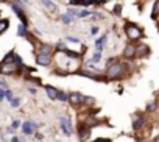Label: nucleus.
Instances as JSON below:
<instances>
[{"label": "nucleus", "instance_id": "f257e3e1", "mask_svg": "<svg viewBox=\"0 0 159 142\" xmlns=\"http://www.w3.org/2000/svg\"><path fill=\"white\" fill-rule=\"evenodd\" d=\"M123 30H125V34L128 36V39H131V41L142 39V36H143L142 28H140V27H137L136 24H129V22H126Z\"/></svg>", "mask_w": 159, "mask_h": 142}, {"label": "nucleus", "instance_id": "f03ea898", "mask_svg": "<svg viewBox=\"0 0 159 142\" xmlns=\"http://www.w3.org/2000/svg\"><path fill=\"white\" fill-rule=\"evenodd\" d=\"M123 75V66L120 62H116V64H111L108 66V78H120Z\"/></svg>", "mask_w": 159, "mask_h": 142}, {"label": "nucleus", "instance_id": "7ed1b4c3", "mask_svg": "<svg viewBox=\"0 0 159 142\" xmlns=\"http://www.w3.org/2000/svg\"><path fill=\"white\" fill-rule=\"evenodd\" d=\"M19 70V67L13 62H2V66H0V72L5 74V75H10V74H16Z\"/></svg>", "mask_w": 159, "mask_h": 142}, {"label": "nucleus", "instance_id": "20e7f679", "mask_svg": "<svg viewBox=\"0 0 159 142\" xmlns=\"http://www.w3.org/2000/svg\"><path fill=\"white\" fill-rule=\"evenodd\" d=\"M59 125H61V130H62V133H64L66 136H70V134H72V128H70V120H69L67 117L61 116V117H59Z\"/></svg>", "mask_w": 159, "mask_h": 142}, {"label": "nucleus", "instance_id": "39448f33", "mask_svg": "<svg viewBox=\"0 0 159 142\" xmlns=\"http://www.w3.org/2000/svg\"><path fill=\"white\" fill-rule=\"evenodd\" d=\"M83 98H84V95L80 94V92H72V94H69V103L73 105V106L81 105V103H83Z\"/></svg>", "mask_w": 159, "mask_h": 142}, {"label": "nucleus", "instance_id": "423d86ee", "mask_svg": "<svg viewBox=\"0 0 159 142\" xmlns=\"http://www.w3.org/2000/svg\"><path fill=\"white\" fill-rule=\"evenodd\" d=\"M11 8H13V11L17 14V17L22 21V24H24V25H28V21H27V16H25L24 10H22V8H19L16 3H13V5H11Z\"/></svg>", "mask_w": 159, "mask_h": 142}, {"label": "nucleus", "instance_id": "0eeeda50", "mask_svg": "<svg viewBox=\"0 0 159 142\" xmlns=\"http://www.w3.org/2000/svg\"><path fill=\"white\" fill-rule=\"evenodd\" d=\"M78 134H80V139H83V140L89 139V136H91V126H88V125L78 126Z\"/></svg>", "mask_w": 159, "mask_h": 142}, {"label": "nucleus", "instance_id": "6e6552de", "mask_svg": "<svg viewBox=\"0 0 159 142\" xmlns=\"http://www.w3.org/2000/svg\"><path fill=\"white\" fill-rule=\"evenodd\" d=\"M36 128H38V125H36L34 122H24V123H22V131H24V134H33Z\"/></svg>", "mask_w": 159, "mask_h": 142}, {"label": "nucleus", "instance_id": "1a4fd4ad", "mask_svg": "<svg viewBox=\"0 0 159 142\" xmlns=\"http://www.w3.org/2000/svg\"><path fill=\"white\" fill-rule=\"evenodd\" d=\"M45 94H47L52 100H56V98H58V94H59V89H56V88L52 86V85H47V86H45Z\"/></svg>", "mask_w": 159, "mask_h": 142}, {"label": "nucleus", "instance_id": "9d476101", "mask_svg": "<svg viewBox=\"0 0 159 142\" xmlns=\"http://www.w3.org/2000/svg\"><path fill=\"white\" fill-rule=\"evenodd\" d=\"M50 55H42V53H38L36 55V62L39 66H48L50 64Z\"/></svg>", "mask_w": 159, "mask_h": 142}, {"label": "nucleus", "instance_id": "9b49d317", "mask_svg": "<svg viewBox=\"0 0 159 142\" xmlns=\"http://www.w3.org/2000/svg\"><path fill=\"white\" fill-rule=\"evenodd\" d=\"M143 125H145V117H143L142 114H139V116L136 117V120H133V130L137 131V130H140Z\"/></svg>", "mask_w": 159, "mask_h": 142}, {"label": "nucleus", "instance_id": "f8f14e48", "mask_svg": "<svg viewBox=\"0 0 159 142\" xmlns=\"http://www.w3.org/2000/svg\"><path fill=\"white\" fill-rule=\"evenodd\" d=\"M123 56H125V58H128V59H131V58H134V56H136V47H134L133 44H128V45L125 47V52H123Z\"/></svg>", "mask_w": 159, "mask_h": 142}, {"label": "nucleus", "instance_id": "ddd939ff", "mask_svg": "<svg viewBox=\"0 0 159 142\" xmlns=\"http://www.w3.org/2000/svg\"><path fill=\"white\" fill-rule=\"evenodd\" d=\"M42 7L45 8V10H48V11H52V13H55L56 10H58V7L52 2V0H42Z\"/></svg>", "mask_w": 159, "mask_h": 142}, {"label": "nucleus", "instance_id": "4468645a", "mask_svg": "<svg viewBox=\"0 0 159 142\" xmlns=\"http://www.w3.org/2000/svg\"><path fill=\"white\" fill-rule=\"evenodd\" d=\"M148 47L145 45V44H140V45H137L136 47V55L137 56H145V55H148Z\"/></svg>", "mask_w": 159, "mask_h": 142}, {"label": "nucleus", "instance_id": "2eb2a0df", "mask_svg": "<svg viewBox=\"0 0 159 142\" xmlns=\"http://www.w3.org/2000/svg\"><path fill=\"white\" fill-rule=\"evenodd\" d=\"M52 45H48V44H41L39 45V53H42V55H52Z\"/></svg>", "mask_w": 159, "mask_h": 142}, {"label": "nucleus", "instance_id": "dca6fc26", "mask_svg": "<svg viewBox=\"0 0 159 142\" xmlns=\"http://www.w3.org/2000/svg\"><path fill=\"white\" fill-rule=\"evenodd\" d=\"M157 16H159V0H156V2H154V5H153L151 19H153V21H156V19H157Z\"/></svg>", "mask_w": 159, "mask_h": 142}, {"label": "nucleus", "instance_id": "f3484780", "mask_svg": "<svg viewBox=\"0 0 159 142\" xmlns=\"http://www.w3.org/2000/svg\"><path fill=\"white\" fill-rule=\"evenodd\" d=\"M8 27H10V21L8 19H2V21H0V34H3L8 30Z\"/></svg>", "mask_w": 159, "mask_h": 142}, {"label": "nucleus", "instance_id": "a211bd4d", "mask_svg": "<svg viewBox=\"0 0 159 142\" xmlns=\"http://www.w3.org/2000/svg\"><path fill=\"white\" fill-rule=\"evenodd\" d=\"M17 34H19V36H22V38H27V36H28V30H27V25L20 24V25H19V28H17Z\"/></svg>", "mask_w": 159, "mask_h": 142}, {"label": "nucleus", "instance_id": "6ab92c4d", "mask_svg": "<svg viewBox=\"0 0 159 142\" xmlns=\"http://www.w3.org/2000/svg\"><path fill=\"white\" fill-rule=\"evenodd\" d=\"M64 55H66V56H69V58H73V59H76V58L81 56V53H76V52L69 50V48H66V50H64Z\"/></svg>", "mask_w": 159, "mask_h": 142}, {"label": "nucleus", "instance_id": "aec40b11", "mask_svg": "<svg viewBox=\"0 0 159 142\" xmlns=\"http://www.w3.org/2000/svg\"><path fill=\"white\" fill-rule=\"evenodd\" d=\"M105 42H106V34L95 41V48H97V50H103V44H105Z\"/></svg>", "mask_w": 159, "mask_h": 142}, {"label": "nucleus", "instance_id": "412c9836", "mask_svg": "<svg viewBox=\"0 0 159 142\" xmlns=\"http://www.w3.org/2000/svg\"><path fill=\"white\" fill-rule=\"evenodd\" d=\"M56 100H59L61 103H66V102H69V94H66V92H61L59 91V94H58V98Z\"/></svg>", "mask_w": 159, "mask_h": 142}, {"label": "nucleus", "instance_id": "4be33fe9", "mask_svg": "<svg viewBox=\"0 0 159 142\" xmlns=\"http://www.w3.org/2000/svg\"><path fill=\"white\" fill-rule=\"evenodd\" d=\"M95 102H97V100H95L94 97H84V98H83V103H84V105H88V106L95 105Z\"/></svg>", "mask_w": 159, "mask_h": 142}, {"label": "nucleus", "instance_id": "5701e85b", "mask_svg": "<svg viewBox=\"0 0 159 142\" xmlns=\"http://www.w3.org/2000/svg\"><path fill=\"white\" fill-rule=\"evenodd\" d=\"M156 108H157V103L156 102H150L145 109H147V112H153V111H156Z\"/></svg>", "mask_w": 159, "mask_h": 142}, {"label": "nucleus", "instance_id": "b1692460", "mask_svg": "<svg viewBox=\"0 0 159 142\" xmlns=\"http://www.w3.org/2000/svg\"><path fill=\"white\" fill-rule=\"evenodd\" d=\"M61 21L66 22V24H72V16H69L67 13L66 14H61Z\"/></svg>", "mask_w": 159, "mask_h": 142}, {"label": "nucleus", "instance_id": "393cba45", "mask_svg": "<svg viewBox=\"0 0 159 142\" xmlns=\"http://www.w3.org/2000/svg\"><path fill=\"white\" fill-rule=\"evenodd\" d=\"M102 59V50H97L95 53H94V56H92V61L94 62H98Z\"/></svg>", "mask_w": 159, "mask_h": 142}, {"label": "nucleus", "instance_id": "a878e982", "mask_svg": "<svg viewBox=\"0 0 159 142\" xmlns=\"http://www.w3.org/2000/svg\"><path fill=\"white\" fill-rule=\"evenodd\" d=\"M89 16H91V13L88 10H81V11H78V14H76V17H89Z\"/></svg>", "mask_w": 159, "mask_h": 142}, {"label": "nucleus", "instance_id": "bb28decb", "mask_svg": "<svg viewBox=\"0 0 159 142\" xmlns=\"http://www.w3.org/2000/svg\"><path fill=\"white\" fill-rule=\"evenodd\" d=\"M19 105H20V98H17V97L14 98V97H13V100H11V106H13V108H17Z\"/></svg>", "mask_w": 159, "mask_h": 142}, {"label": "nucleus", "instance_id": "cd10ccee", "mask_svg": "<svg viewBox=\"0 0 159 142\" xmlns=\"http://www.w3.org/2000/svg\"><path fill=\"white\" fill-rule=\"evenodd\" d=\"M120 11H122V5H120V3H117V5L114 7V13L119 16V14H120Z\"/></svg>", "mask_w": 159, "mask_h": 142}, {"label": "nucleus", "instance_id": "c85d7f7f", "mask_svg": "<svg viewBox=\"0 0 159 142\" xmlns=\"http://www.w3.org/2000/svg\"><path fill=\"white\" fill-rule=\"evenodd\" d=\"M5 97H7V98L11 102V100H13V92H11L10 89H8V91H5Z\"/></svg>", "mask_w": 159, "mask_h": 142}, {"label": "nucleus", "instance_id": "c756f323", "mask_svg": "<svg viewBox=\"0 0 159 142\" xmlns=\"http://www.w3.org/2000/svg\"><path fill=\"white\" fill-rule=\"evenodd\" d=\"M56 50H61V52H64V50H66V45H64L62 42H59V44L56 45Z\"/></svg>", "mask_w": 159, "mask_h": 142}, {"label": "nucleus", "instance_id": "7c9ffc66", "mask_svg": "<svg viewBox=\"0 0 159 142\" xmlns=\"http://www.w3.org/2000/svg\"><path fill=\"white\" fill-rule=\"evenodd\" d=\"M67 41H70V42H80V39H78V38H75V36H69V38H67Z\"/></svg>", "mask_w": 159, "mask_h": 142}, {"label": "nucleus", "instance_id": "2f4dec72", "mask_svg": "<svg viewBox=\"0 0 159 142\" xmlns=\"http://www.w3.org/2000/svg\"><path fill=\"white\" fill-rule=\"evenodd\" d=\"M11 126H13V130H16V128H19V126H20V122H19V120H14Z\"/></svg>", "mask_w": 159, "mask_h": 142}, {"label": "nucleus", "instance_id": "473e14b6", "mask_svg": "<svg viewBox=\"0 0 159 142\" xmlns=\"http://www.w3.org/2000/svg\"><path fill=\"white\" fill-rule=\"evenodd\" d=\"M94 142H111V139H108V137H100V139H97V140H94Z\"/></svg>", "mask_w": 159, "mask_h": 142}, {"label": "nucleus", "instance_id": "72a5a7b5", "mask_svg": "<svg viewBox=\"0 0 159 142\" xmlns=\"http://www.w3.org/2000/svg\"><path fill=\"white\" fill-rule=\"evenodd\" d=\"M0 86H2V88H7V81L0 78Z\"/></svg>", "mask_w": 159, "mask_h": 142}, {"label": "nucleus", "instance_id": "f704fd0d", "mask_svg": "<svg viewBox=\"0 0 159 142\" xmlns=\"http://www.w3.org/2000/svg\"><path fill=\"white\" fill-rule=\"evenodd\" d=\"M3 97H5V91H3V89H0V100H2Z\"/></svg>", "mask_w": 159, "mask_h": 142}, {"label": "nucleus", "instance_id": "c9c22d12", "mask_svg": "<svg viewBox=\"0 0 159 142\" xmlns=\"http://www.w3.org/2000/svg\"><path fill=\"white\" fill-rule=\"evenodd\" d=\"M28 89H30V92H31V94H36V88H33V86H30Z\"/></svg>", "mask_w": 159, "mask_h": 142}, {"label": "nucleus", "instance_id": "e433bc0d", "mask_svg": "<svg viewBox=\"0 0 159 142\" xmlns=\"http://www.w3.org/2000/svg\"><path fill=\"white\" fill-rule=\"evenodd\" d=\"M95 33H98V27H94L92 28V34H95Z\"/></svg>", "mask_w": 159, "mask_h": 142}, {"label": "nucleus", "instance_id": "4c0bfd02", "mask_svg": "<svg viewBox=\"0 0 159 142\" xmlns=\"http://www.w3.org/2000/svg\"><path fill=\"white\" fill-rule=\"evenodd\" d=\"M11 142H20V140H19V137H13V139H11Z\"/></svg>", "mask_w": 159, "mask_h": 142}, {"label": "nucleus", "instance_id": "58836bf2", "mask_svg": "<svg viewBox=\"0 0 159 142\" xmlns=\"http://www.w3.org/2000/svg\"><path fill=\"white\" fill-rule=\"evenodd\" d=\"M154 142H159V136H157V137H156V139H154Z\"/></svg>", "mask_w": 159, "mask_h": 142}, {"label": "nucleus", "instance_id": "ea45409f", "mask_svg": "<svg viewBox=\"0 0 159 142\" xmlns=\"http://www.w3.org/2000/svg\"><path fill=\"white\" fill-rule=\"evenodd\" d=\"M22 142H25V140H22Z\"/></svg>", "mask_w": 159, "mask_h": 142}]
</instances>
